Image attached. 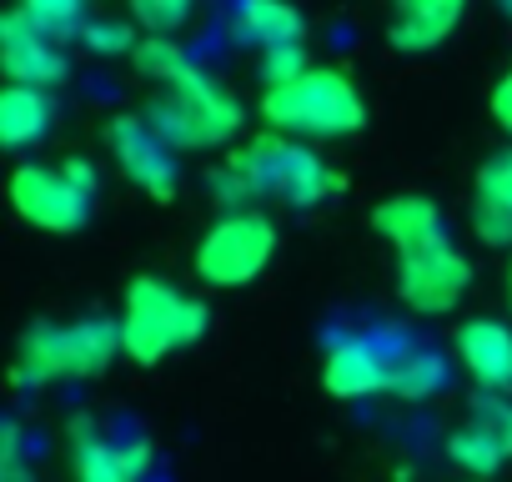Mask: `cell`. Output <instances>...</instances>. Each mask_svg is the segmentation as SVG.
<instances>
[{"instance_id": "6da1fadb", "label": "cell", "mask_w": 512, "mask_h": 482, "mask_svg": "<svg viewBox=\"0 0 512 482\" xmlns=\"http://www.w3.org/2000/svg\"><path fill=\"white\" fill-rule=\"evenodd\" d=\"M131 56H136L141 76L156 81L146 126L171 151H216L241 131V101L226 86H216L211 76H201L176 41L146 36V41H136Z\"/></svg>"}, {"instance_id": "7a4b0ae2", "label": "cell", "mask_w": 512, "mask_h": 482, "mask_svg": "<svg viewBox=\"0 0 512 482\" xmlns=\"http://www.w3.org/2000/svg\"><path fill=\"white\" fill-rule=\"evenodd\" d=\"M211 186H216V201L231 206V211H241V201H256V196H282L292 206H317L337 186V176L302 141L262 136V141H251L241 156H231L216 171Z\"/></svg>"}, {"instance_id": "3957f363", "label": "cell", "mask_w": 512, "mask_h": 482, "mask_svg": "<svg viewBox=\"0 0 512 482\" xmlns=\"http://www.w3.org/2000/svg\"><path fill=\"white\" fill-rule=\"evenodd\" d=\"M262 116L277 136L292 141H342L367 126V101L342 71L312 66L287 86H267Z\"/></svg>"}, {"instance_id": "277c9868", "label": "cell", "mask_w": 512, "mask_h": 482, "mask_svg": "<svg viewBox=\"0 0 512 482\" xmlns=\"http://www.w3.org/2000/svg\"><path fill=\"white\" fill-rule=\"evenodd\" d=\"M206 332V307L186 292H176L161 277H136L126 292V317H121V342L126 357L141 367H156L161 357L201 342Z\"/></svg>"}, {"instance_id": "5b68a950", "label": "cell", "mask_w": 512, "mask_h": 482, "mask_svg": "<svg viewBox=\"0 0 512 482\" xmlns=\"http://www.w3.org/2000/svg\"><path fill=\"white\" fill-rule=\"evenodd\" d=\"M126 352L121 322L111 317H86L71 327H36L21 347L16 382H51V377H96L111 367V357Z\"/></svg>"}, {"instance_id": "8992f818", "label": "cell", "mask_w": 512, "mask_h": 482, "mask_svg": "<svg viewBox=\"0 0 512 482\" xmlns=\"http://www.w3.org/2000/svg\"><path fill=\"white\" fill-rule=\"evenodd\" d=\"M272 252H277V226L267 211H226L201 241H196V277L216 292H231V287H246L256 282L267 267H272Z\"/></svg>"}, {"instance_id": "52a82bcc", "label": "cell", "mask_w": 512, "mask_h": 482, "mask_svg": "<svg viewBox=\"0 0 512 482\" xmlns=\"http://www.w3.org/2000/svg\"><path fill=\"white\" fill-rule=\"evenodd\" d=\"M96 201V171L86 161H66V166H16L11 171V206L56 236H71L86 226Z\"/></svg>"}, {"instance_id": "ba28073f", "label": "cell", "mask_w": 512, "mask_h": 482, "mask_svg": "<svg viewBox=\"0 0 512 482\" xmlns=\"http://www.w3.org/2000/svg\"><path fill=\"white\" fill-rule=\"evenodd\" d=\"M467 287H472V262L452 247V241L397 257V297L422 317L452 312L467 297Z\"/></svg>"}, {"instance_id": "9c48e42d", "label": "cell", "mask_w": 512, "mask_h": 482, "mask_svg": "<svg viewBox=\"0 0 512 482\" xmlns=\"http://www.w3.org/2000/svg\"><path fill=\"white\" fill-rule=\"evenodd\" d=\"M402 362H407V342L387 337V332H372V337L342 342L327 357L322 382H327L332 397H372V392H392L397 387Z\"/></svg>"}, {"instance_id": "30bf717a", "label": "cell", "mask_w": 512, "mask_h": 482, "mask_svg": "<svg viewBox=\"0 0 512 482\" xmlns=\"http://www.w3.org/2000/svg\"><path fill=\"white\" fill-rule=\"evenodd\" d=\"M0 66H6L11 86H31V91H51L71 71V61L61 51V36L36 26L21 6L0 21Z\"/></svg>"}, {"instance_id": "8fae6325", "label": "cell", "mask_w": 512, "mask_h": 482, "mask_svg": "<svg viewBox=\"0 0 512 482\" xmlns=\"http://www.w3.org/2000/svg\"><path fill=\"white\" fill-rule=\"evenodd\" d=\"M106 146L111 156L121 161V171L156 201H171L176 196V181H181V166H176V151L146 126V116H111L106 121Z\"/></svg>"}, {"instance_id": "7c38bea8", "label": "cell", "mask_w": 512, "mask_h": 482, "mask_svg": "<svg viewBox=\"0 0 512 482\" xmlns=\"http://www.w3.org/2000/svg\"><path fill=\"white\" fill-rule=\"evenodd\" d=\"M467 16V0H387V41L402 56L437 51Z\"/></svg>"}, {"instance_id": "4fadbf2b", "label": "cell", "mask_w": 512, "mask_h": 482, "mask_svg": "<svg viewBox=\"0 0 512 482\" xmlns=\"http://www.w3.org/2000/svg\"><path fill=\"white\" fill-rule=\"evenodd\" d=\"M457 362L467 367V377L482 387V392H497L507 397L512 392V327L507 322H462L457 332Z\"/></svg>"}, {"instance_id": "5bb4252c", "label": "cell", "mask_w": 512, "mask_h": 482, "mask_svg": "<svg viewBox=\"0 0 512 482\" xmlns=\"http://www.w3.org/2000/svg\"><path fill=\"white\" fill-rule=\"evenodd\" d=\"M151 472L146 442H116L91 422L76 427V482H141Z\"/></svg>"}, {"instance_id": "9a60e30c", "label": "cell", "mask_w": 512, "mask_h": 482, "mask_svg": "<svg viewBox=\"0 0 512 482\" xmlns=\"http://www.w3.org/2000/svg\"><path fill=\"white\" fill-rule=\"evenodd\" d=\"M472 231L487 247H512V146L487 156L472 186Z\"/></svg>"}, {"instance_id": "2e32d148", "label": "cell", "mask_w": 512, "mask_h": 482, "mask_svg": "<svg viewBox=\"0 0 512 482\" xmlns=\"http://www.w3.org/2000/svg\"><path fill=\"white\" fill-rule=\"evenodd\" d=\"M372 226L397 247V257L422 252V247H442L447 231H442V211L427 196H387L372 211Z\"/></svg>"}, {"instance_id": "e0dca14e", "label": "cell", "mask_w": 512, "mask_h": 482, "mask_svg": "<svg viewBox=\"0 0 512 482\" xmlns=\"http://www.w3.org/2000/svg\"><path fill=\"white\" fill-rule=\"evenodd\" d=\"M236 31L256 46V51H287V46H302L307 36V21L292 0H236Z\"/></svg>"}, {"instance_id": "ac0fdd59", "label": "cell", "mask_w": 512, "mask_h": 482, "mask_svg": "<svg viewBox=\"0 0 512 482\" xmlns=\"http://www.w3.org/2000/svg\"><path fill=\"white\" fill-rule=\"evenodd\" d=\"M51 121H56V106H51L46 91H31V86L0 91V141H6L11 151H26V146L46 141Z\"/></svg>"}, {"instance_id": "d6986e66", "label": "cell", "mask_w": 512, "mask_h": 482, "mask_svg": "<svg viewBox=\"0 0 512 482\" xmlns=\"http://www.w3.org/2000/svg\"><path fill=\"white\" fill-rule=\"evenodd\" d=\"M447 457H452V462H457L467 477L487 482V477H492V472L507 462V447H502V442H497L487 427H477V422L467 417V422H462V427L447 437Z\"/></svg>"}, {"instance_id": "ffe728a7", "label": "cell", "mask_w": 512, "mask_h": 482, "mask_svg": "<svg viewBox=\"0 0 512 482\" xmlns=\"http://www.w3.org/2000/svg\"><path fill=\"white\" fill-rule=\"evenodd\" d=\"M447 387V362L437 357V352H407V362H402V372H397V397H407V402H422V397H432V392H442Z\"/></svg>"}, {"instance_id": "44dd1931", "label": "cell", "mask_w": 512, "mask_h": 482, "mask_svg": "<svg viewBox=\"0 0 512 482\" xmlns=\"http://www.w3.org/2000/svg\"><path fill=\"white\" fill-rule=\"evenodd\" d=\"M191 6L196 0H131V16L151 36H171V31H181L191 21Z\"/></svg>"}, {"instance_id": "7402d4cb", "label": "cell", "mask_w": 512, "mask_h": 482, "mask_svg": "<svg viewBox=\"0 0 512 482\" xmlns=\"http://www.w3.org/2000/svg\"><path fill=\"white\" fill-rule=\"evenodd\" d=\"M21 11L46 26L51 36H71L81 26V11H86V0H21Z\"/></svg>"}, {"instance_id": "603a6c76", "label": "cell", "mask_w": 512, "mask_h": 482, "mask_svg": "<svg viewBox=\"0 0 512 482\" xmlns=\"http://www.w3.org/2000/svg\"><path fill=\"white\" fill-rule=\"evenodd\" d=\"M472 422L477 427H487L502 447H507V457H512V402L507 397H497V392H487V397H477V407H472Z\"/></svg>"}, {"instance_id": "cb8c5ba5", "label": "cell", "mask_w": 512, "mask_h": 482, "mask_svg": "<svg viewBox=\"0 0 512 482\" xmlns=\"http://www.w3.org/2000/svg\"><path fill=\"white\" fill-rule=\"evenodd\" d=\"M487 111H492V121L512 136V66L502 71V81L492 86V96H487Z\"/></svg>"}, {"instance_id": "d4e9b609", "label": "cell", "mask_w": 512, "mask_h": 482, "mask_svg": "<svg viewBox=\"0 0 512 482\" xmlns=\"http://www.w3.org/2000/svg\"><path fill=\"white\" fill-rule=\"evenodd\" d=\"M6 482H31V472H26L21 457H6Z\"/></svg>"}, {"instance_id": "484cf974", "label": "cell", "mask_w": 512, "mask_h": 482, "mask_svg": "<svg viewBox=\"0 0 512 482\" xmlns=\"http://www.w3.org/2000/svg\"><path fill=\"white\" fill-rule=\"evenodd\" d=\"M507 302H512V267H507Z\"/></svg>"}, {"instance_id": "4316f807", "label": "cell", "mask_w": 512, "mask_h": 482, "mask_svg": "<svg viewBox=\"0 0 512 482\" xmlns=\"http://www.w3.org/2000/svg\"><path fill=\"white\" fill-rule=\"evenodd\" d=\"M502 11H507V16H512V0H502Z\"/></svg>"}]
</instances>
